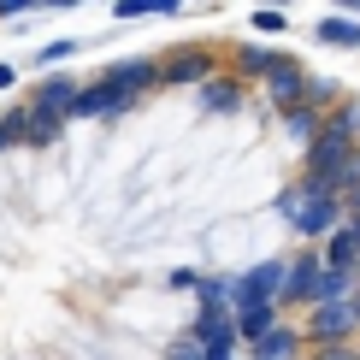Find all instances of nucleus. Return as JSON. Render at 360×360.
<instances>
[{"label": "nucleus", "mask_w": 360, "mask_h": 360, "mask_svg": "<svg viewBox=\"0 0 360 360\" xmlns=\"http://www.w3.org/2000/svg\"><path fill=\"white\" fill-rule=\"evenodd\" d=\"M278 219L290 224V231L302 236L307 248H319V243H325V236H331L349 213H342V201L319 184V177H295V184L278 195Z\"/></svg>", "instance_id": "obj_1"}, {"label": "nucleus", "mask_w": 360, "mask_h": 360, "mask_svg": "<svg viewBox=\"0 0 360 360\" xmlns=\"http://www.w3.org/2000/svg\"><path fill=\"white\" fill-rule=\"evenodd\" d=\"M213 77H224V53L207 48V41H184V48H172L160 59V83H172V89H201Z\"/></svg>", "instance_id": "obj_2"}, {"label": "nucleus", "mask_w": 360, "mask_h": 360, "mask_svg": "<svg viewBox=\"0 0 360 360\" xmlns=\"http://www.w3.org/2000/svg\"><path fill=\"white\" fill-rule=\"evenodd\" d=\"M302 342L319 349V342H360V319H354V302H319L302 313Z\"/></svg>", "instance_id": "obj_3"}, {"label": "nucleus", "mask_w": 360, "mask_h": 360, "mask_svg": "<svg viewBox=\"0 0 360 360\" xmlns=\"http://www.w3.org/2000/svg\"><path fill=\"white\" fill-rule=\"evenodd\" d=\"M130 107H136L130 95H118L107 77H95V83H83V89H77V101H71L65 124H83V118H124Z\"/></svg>", "instance_id": "obj_4"}, {"label": "nucleus", "mask_w": 360, "mask_h": 360, "mask_svg": "<svg viewBox=\"0 0 360 360\" xmlns=\"http://www.w3.org/2000/svg\"><path fill=\"white\" fill-rule=\"evenodd\" d=\"M319 248H302L295 260H283V290H278V313H307V295H313V278H319Z\"/></svg>", "instance_id": "obj_5"}, {"label": "nucleus", "mask_w": 360, "mask_h": 360, "mask_svg": "<svg viewBox=\"0 0 360 360\" xmlns=\"http://www.w3.org/2000/svg\"><path fill=\"white\" fill-rule=\"evenodd\" d=\"M283 59H290V53L266 48V41H236V48H231V77L236 83H266Z\"/></svg>", "instance_id": "obj_6"}, {"label": "nucleus", "mask_w": 360, "mask_h": 360, "mask_svg": "<svg viewBox=\"0 0 360 360\" xmlns=\"http://www.w3.org/2000/svg\"><path fill=\"white\" fill-rule=\"evenodd\" d=\"M189 337L201 342L207 354H219V349H243V342H236V325H231V307H195Z\"/></svg>", "instance_id": "obj_7"}, {"label": "nucleus", "mask_w": 360, "mask_h": 360, "mask_svg": "<svg viewBox=\"0 0 360 360\" xmlns=\"http://www.w3.org/2000/svg\"><path fill=\"white\" fill-rule=\"evenodd\" d=\"M260 89H266V101H272L278 112L302 107V101H307V65H302V59H283V65H278V71H272V77H266Z\"/></svg>", "instance_id": "obj_8"}, {"label": "nucleus", "mask_w": 360, "mask_h": 360, "mask_svg": "<svg viewBox=\"0 0 360 360\" xmlns=\"http://www.w3.org/2000/svg\"><path fill=\"white\" fill-rule=\"evenodd\" d=\"M118 95H130V101H142V89H154L160 83V59H118V65L101 71Z\"/></svg>", "instance_id": "obj_9"}, {"label": "nucleus", "mask_w": 360, "mask_h": 360, "mask_svg": "<svg viewBox=\"0 0 360 360\" xmlns=\"http://www.w3.org/2000/svg\"><path fill=\"white\" fill-rule=\"evenodd\" d=\"M77 77H65V71H59V77H41L36 83V95H30V112H41V118H65L71 112V101H77Z\"/></svg>", "instance_id": "obj_10"}, {"label": "nucleus", "mask_w": 360, "mask_h": 360, "mask_svg": "<svg viewBox=\"0 0 360 360\" xmlns=\"http://www.w3.org/2000/svg\"><path fill=\"white\" fill-rule=\"evenodd\" d=\"M307 354V342H302V325H272L260 342H248V360H302Z\"/></svg>", "instance_id": "obj_11"}, {"label": "nucleus", "mask_w": 360, "mask_h": 360, "mask_svg": "<svg viewBox=\"0 0 360 360\" xmlns=\"http://www.w3.org/2000/svg\"><path fill=\"white\" fill-rule=\"evenodd\" d=\"M231 325H236V342H260L272 325H283V313L272 302H231Z\"/></svg>", "instance_id": "obj_12"}, {"label": "nucleus", "mask_w": 360, "mask_h": 360, "mask_svg": "<svg viewBox=\"0 0 360 360\" xmlns=\"http://www.w3.org/2000/svg\"><path fill=\"white\" fill-rule=\"evenodd\" d=\"M195 101H201V112H213V118H231V112H243V83L224 71V77H213V83H201L195 89Z\"/></svg>", "instance_id": "obj_13"}, {"label": "nucleus", "mask_w": 360, "mask_h": 360, "mask_svg": "<svg viewBox=\"0 0 360 360\" xmlns=\"http://www.w3.org/2000/svg\"><path fill=\"white\" fill-rule=\"evenodd\" d=\"M278 118H283V136L302 148V154H307L313 142H319V130H325V112H313L307 101H302V107H290V112H278Z\"/></svg>", "instance_id": "obj_14"}, {"label": "nucleus", "mask_w": 360, "mask_h": 360, "mask_svg": "<svg viewBox=\"0 0 360 360\" xmlns=\"http://www.w3.org/2000/svg\"><path fill=\"white\" fill-rule=\"evenodd\" d=\"M313 41H325V48H360V18H349V12H331V18L313 24Z\"/></svg>", "instance_id": "obj_15"}, {"label": "nucleus", "mask_w": 360, "mask_h": 360, "mask_svg": "<svg viewBox=\"0 0 360 360\" xmlns=\"http://www.w3.org/2000/svg\"><path fill=\"white\" fill-rule=\"evenodd\" d=\"M354 272H331V266H319V278H313V295H307V307H319V302H349L354 295Z\"/></svg>", "instance_id": "obj_16"}, {"label": "nucleus", "mask_w": 360, "mask_h": 360, "mask_svg": "<svg viewBox=\"0 0 360 360\" xmlns=\"http://www.w3.org/2000/svg\"><path fill=\"white\" fill-rule=\"evenodd\" d=\"M195 307H231V278L224 272H201V283H195Z\"/></svg>", "instance_id": "obj_17"}, {"label": "nucleus", "mask_w": 360, "mask_h": 360, "mask_svg": "<svg viewBox=\"0 0 360 360\" xmlns=\"http://www.w3.org/2000/svg\"><path fill=\"white\" fill-rule=\"evenodd\" d=\"M337 101H342L337 77H319V71H307V107H313V112H331Z\"/></svg>", "instance_id": "obj_18"}, {"label": "nucleus", "mask_w": 360, "mask_h": 360, "mask_svg": "<svg viewBox=\"0 0 360 360\" xmlns=\"http://www.w3.org/2000/svg\"><path fill=\"white\" fill-rule=\"evenodd\" d=\"M172 0H118L112 6V18H172Z\"/></svg>", "instance_id": "obj_19"}, {"label": "nucleus", "mask_w": 360, "mask_h": 360, "mask_svg": "<svg viewBox=\"0 0 360 360\" xmlns=\"http://www.w3.org/2000/svg\"><path fill=\"white\" fill-rule=\"evenodd\" d=\"M24 112H30V107H24ZM59 130H65V118H41V112H30V118H24V142H36V148H48Z\"/></svg>", "instance_id": "obj_20"}, {"label": "nucleus", "mask_w": 360, "mask_h": 360, "mask_svg": "<svg viewBox=\"0 0 360 360\" xmlns=\"http://www.w3.org/2000/svg\"><path fill=\"white\" fill-rule=\"evenodd\" d=\"M248 30H260V36H283L290 18H283L278 6H254V12H248Z\"/></svg>", "instance_id": "obj_21"}, {"label": "nucleus", "mask_w": 360, "mask_h": 360, "mask_svg": "<svg viewBox=\"0 0 360 360\" xmlns=\"http://www.w3.org/2000/svg\"><path fill=\"white\" fill-rule=\"evenodd\" d=\"M24 118H30L24 107H18V112H0V148H12V142H24Z\"/></svg>", "instance_id": "obj_22"}, {"label": "nucleus", "mask_w": 360, "mask_h": 360, "mask_svg": "<svg viewBox=\"0 0 360 360\" xmlns=\"http://www.w3.org/2000/svg\"><path fill=\"white\" fill-rule=\"evenodd\" d=\"M166 360H207V349H201V342H195V337L184 331V337H172V349H166Z\"/></svg>", "instance_id": "obj_23"}, {"label": "nucleus", "mask_w": 360, "mask_h": 360, "mask_svg": "<svg viewBox=\"0 0 360 360\" xmlns=\"http://www.w3.org/2000/svg\"><path fill=\"white\" fill-rule=\"evenodd\" d=\"M302 360H354V342H319V349H307Z\"/></svg>", "instance_id": "obj_24"}, {"label": "nucleus", "mask_w": 360, "mask_h": 360, "mask_svg": "<svg viewBox=\"0 0 360 360\" xmlns=\"http://www.w3.org/2000/svg\"><path fill=\"white\" fill-rule=\"evenodd\" d=\"M77 53V41H48V48H41V65H59V59H71Z\"/></svg>", "instance_id": "obj_25"}, {"label": "nucleus", "mask_w": 360, "mask_h": 360, "mask_svg": "<svg viewBox=\"0 0 360 360\" xmlns=\"http://www.w3.org/2000/svg\"><path fill=\"white\" fill-rule=\"evenodd\" d=\"M195 283H201V272H195V266H177V272H172V290H195Z\"/></svg>", "instance_id": "obj_26"}, {"label": "nucleus", "mask_w": 360, "mask_h": 360, "mask_svg": "<svg viewBox=\"0 0 360 360\" xmlns=\"http://www.w3.org/2000/svg\"><path fill=\"white\" fill-rule=\"evenodd\" d=\"M342 213H349V219H360V184H354L349 195H342Z\"/></svg>", "instance_id": "obj_27"}, {"label": "nucleus", "mask_w": 360, "mask_h": 360, "mask_svg": "<svg viewBox=\"0 0 360 360\" xmlns=\"http://www.w3.org/2000/svg\"><path fill=\"white\" fill-rule=\"evenodd\" d=\"M24 12H30L24 0H0V18H24Z\"/></svg>", "instance_id": "obj_28"}, {"label": "nucleus", "mask_w": 360, "mask_h": 360, "mask_svg": "<svg viewBox=\"0 0 360 360\" xmlns=\"http://www.w3.org/2000/svg\"><path fill=\"white\" fill-rule=\"evenodd\" d=\"M12 83H18V71H12V65H0V89H12Z\"/></svg>", "instance_id": "obj_29"}, {"label": "nucleus", "mask_w": 360, "mask_h": 360, "mask_svg": "<svg viewBox=\"0 0 360 360\" xmlns=\"http://www.w3.org/2000/svg\"><path fill=\"white\" fill-rule=\"evenodd\" d=\"M349 302H354V319H360V283H354V295H349Z\"/></svg>", "instance_id": "obj_30"}, {"label": "nucleus", "mask_w": 360, "mask_h": 360, "mask_svg": "<svg viewBox=\"0 0 360 360\" xmlns=\"http://www.w3.org/2000/svg\"><path fill=\"white\" fill-rule=\"evenodd\" d=\"M354 142H360V107H354Z\"/></svg>", "instance_id": "obj_31"}, {"label": "nucleus", "mask_w": 360, "mask_h": 360, "mask_svg": "<svg viewBox=\"0 0 360 360\" xmlns=\"http://www.w3.org/2000/svg\"><path fill=\"white\" fill-rule=\"evenodd\" d=\"M354 360H360V342H354Z\"/></svg>", "instance_id": "obj_32"}, {"label": "nucleus", "mask_w": 360, "mask_h": 360, "mask_svg": "<svg viewBox=\"0 0 360 360\" xmlns=\"http://www.w3.org/2000/svg\"><path fill=\"white\" fill-rule=\"evenodd\" d=\"M354 278H360V260H354Z\"/></svg>", "instance_id": "obj_33"}]
</instances>
